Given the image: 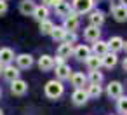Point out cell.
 <instances>
[{
    "instance_id": "ba28073f",
    "label": "cell",
    "mask_w": 127,
    "mask_h": 115,
    "mask_svg": "<svg viewBox=\"0 0 127 115\" xmlns=\"http://www.w3.org/2000/svg\"><path fill=\"white\" fill-rule=\"evenodd\" d=\"M19 66H12V65H5V68H4V78L5 80H9V82H14L16 78H19Z\"/></svg>"
},
{
    "instance_id": "9a60e30c",
    "label": "cell",
    "mask_w": 127,
    "mask_h": 115,
    "mask_svg": "<svg viewBox=\"0 0 127 115\" xmlns=\"http://www.w3.org/2000/svg\"><path fill=\"white\" fill-rule=\"evenodd\" d=\"M71 5L68 4V2H63V4H59V5H56L54 7V12H56V16H59V18H66V16H70L71 14Z\"/></svg>"
},
{
    "instance_id": "603a6c76",
    "label": "cell",
    "mask_w": 127,
    "mask_h": 115,
    "mask_svg": "<svg viewBox=\"0 0 127 115\" xmlns=\"http://www.w3.org/2000/svg\"><path fill=\"white\" fill-rule=\"evenodd\" d=\"M66 33H68V30H66L64 26H56V28H54V32L51 33V37H52V40H54V42H64Z\"/></svg>"
},
{
    "instance_id": "7a4b0ae2",
    "label": "cell",
    "mask_w": 127,
    "mask_h": 115,
    "mask_svg": "<svg viewBox=\"0 0 127 115\" xmlns=\"http://www.w3.org/2000/svg\"><path fill=\"white\" fill-rule=\"evenodd\" d=\"M94 0H73L71 2V7L77 14H87L94 9Z\"/></svg>"
},
{
    "instance_id": "f546056e",
    "label": "cell",
    "mask_w": 127,
    "mask_h": 115,
    "mask_svg": "<svg viewBox=\"0 0 127 115\" xmlns=\"http://www.w3.org/2000/svg\"><path fill=\"white\" fill-rule=\"evenodd\" d=\"M75 40H77V33H75V32H68L64 42H68V44H75Z\"/></svg>"
},
{
    "instance_id": "5bb4252c",
    "label": "cell",
    "mask_w": 127,
    "mask_h": 115,
    "mask_svg": "<svg viewBox=\"0 0 127 115\" xmlns=\"http://www.w3.org/2000/svg\"><path fill=\"white\" fill-rule=\"evenodd\" d=\"M0 61L4 65H11L14 61V51L11 47H0Z\"/></svg>"
},
{
    "instance_id": "4fadbf2b",
    "label": "cell",
    "mask_w": 127,
    "mask_h": 115,
    "mask_svg": "<svg viewBox=\"0 0 127 115\" xmlns=\"http://www.w3.org/2000/svg\"><path fill=\"white\" fill-rule=\"evenodd\" d=\"M16 63L21 70H28L33 66V58L30 54H19V56H16Z\"/></svg>"
},
{
    "instance_id": "8992f818",
    "label": "cell",
    "mask_w": 127,
    "mask_h": 115,
    "mask_svg": "<svg viewBox=\"0 0 127 115\" xmlns=\"http://www.w3.org/2000/svg\"><path fill=\"white\" fill-rule=\"evenodd\" d=\"M87 99H89V92H87V91H84V87L75 89V91H73V94H71V101H73L77 106L85 105V103H87Z\"/></svg>"
},
{
    "instance_id": "ffe728a7",
    "label": "cell",
    "mask_w": 127,
    "mask_h": 115,
    "mask_svg": "<svg viewBox=\"0 0 127 115\" xmlns=\"http://www.w3.org/2000/svg\"><path fill=\"white\" fill-rule=\"evenodd\" d=\"M85 65H87V68H89L91 72H94V70H99V66L103 65V59H101L99 56H96V54H91V56L85 59Z\"/></svg>"
},
{
    "instance_id": "3957f363",
    "label": "cell",
    "mask_w": 127,
    "mask_h": 115,
    "mask_svg": "<svg viewBox=\"0 0 127 115\" xmlns=\"http://www.w3.org/2000/svg\"><path fill=\"white\" fill-rule=\"evenodd\" d=\"M78 25H80V19H78V14H77V12H71L70 16H66V18L63 19V26H64L68 32L78 30Z\"/></svg>"
},
{
    "instance_id": "277c9868",
    "label": "cell",
    "mask_w": 127,
    "mask_h": 115,
    "mask_svg": "<svg viewBox=\"0 0 127 115\" xmlns=\"http://www.w3.org/2000/svg\"><path fill=\"white\" fill-rule=\"evenodd\" d=\"M26 91H28V84H26L23 78H16L14 82H11V92H12V94L23 96Z\"/></svg>"
},
{
    "instance_id": "d590c367",
    "label": "cell",
    "mask_w": 127,
    "mask_h": 115,
    "mask_svg": "<svg viewBox=\"0 0 127 115\" xmlns=\"http://www.w3.org/2000/svg\"><path fill=\"white\" fill-rule=\"evenodd\" d=\"M120 5H125L127 7V0H120Z\"/></svg>"
},
{
    "instance_id": "7c38bea8",
    "label": "cell",
    "mask_w": 127,
    "mask_h": 115,
    "mask_svg": "<svg viewBox=\"0 0 127 115\" xmlns=\"http://www.w3.org/2000/svg\"><path fill=\"white\" fill-rule=\"evenodd\" d=\"M56 77H58V80H66V78H71V68H70V65H66V63H63V65H59V66H56Z\"/></svg>"
},
{
    "instance_id": "30bf717a",
    "label": "cell",
    "mask_w": 127,
    "mask_h": 115,
    "mask_svg": "<svg viewBox=\"0 0 127 115\" xmlns=\"http://www.w3.org/2000/svg\"><path fill=\"white\" fill-rule=\"evenodd\" d=\"M111 14L118 23L127 21V7L125 5H111Z\"/></svg>"
},
{
    "instance_id": "d6986e66",
    "label": "cell",
    "mask_w": 127,
    "mask_h": 115,
    "mask_svg": "<svg viewBox=\"0 0 127 115\" xmlns=\"http://www.w3.org/2000/svg\"><path fill=\"white\" fill-rule=\"evenodd\" d=\"M73 56H75L78 61H85V59L91 56V49H89L87 45H78V47H75Z\"/></svg>"
},
{
    "instance_id": "4dcf8cb0",
    "label": "cell",
    "mask_w": 127,
    "mask_h": 115,
    "mask_svg": "<svg viewBox=\"0 0 127 115\" xmlns=\"http://www.w3.org/2000/svg\"><path fill=\"white\" fill-rule=\"evenodd\" d=\"M7 11H9V5H7V2H5V0H0V16H4Z\"/></svg>"
},
{
    "instance_id": "83f0119b",
    "label": "cell",
    "mask_w": 127,
    "mask_h": 115,
    "mask_svg": "<svg viewBox=\"0 0 127 115\" xmlns=\"http://www.w3.org/2000/svg\"><path fill=\"white\" fill-rule=\"evenodd\" d=\"M117 110L122 115H127V96H120L117 99Z\"/></svg>"
},
{
    "instance_id": "f1b7e54d",
    "label": "cell",
    "mask_w": 127,
    "mask_h": 115,
    "mask_svg": "<svg viewBox=\"0 0 127 115\" xmlns=\"http://www.w3.org/2000/svg\"><path fill=\"white\" fill-rule=\"evenodd\" d=\"M89 82L91 84H101V80H103V75H101V72L99 70H94V72H91L89 73Z\"/></svg>"
},
{
    "instance_id": "f35d334b",
    "label": "cell",
    "mask_w": 127,
    "mask_h": 115,
    "mask_svg": "<svg viewBox=\"0 0 127 115\" xmlns=\"http://www.w3.org/2000/svg\"><path fill=\"white\" fill-rule=\"evenodd\" d=\"M0 96H2V91H0Z\"/></svg>"
},
{
    "instance_id": "7402d4cb",
    "label": "cell",
    "mask_w": 127,
    "mask_h": 115,
    "mask_svg": "<svg viewBox=\"0 0 127 115\" xmlns=\"http://www.w3.org/2000/svg\"><path fill=\"white\" fill-rule=\"evenodd\" d=\"M124 45H125V42H124L120 37H111V38L108 40V47H110L111 52H118V51H122Z\"/></svg>"
},
{
    "instance_id": "484cf974",
    "label": "cell",
    "mask_w": 127,
    "mask_h": 115,
    "mask_svg": "<svg viewBox=\"0 0 127 115\" xmlns=\"http://www.w3.org/2000/svg\"><path fill=\"white\" fill-rule=\"evenodd\" d=\"M101 59H103V66H106V68H113V66L117 65V56H115V52H108V54H104Z\"/></svg>"
},
{
    "instance_id": "8fae6325",
    "label": "cell",
    "mask_w": 127,
    "mask_h": 115,
    "mask_svg": "<svg viewBox=\"0 0 127 115\" xmlns=\"http://www.w3.org/2000/svg\"><path fill=\"white\" fill-rule=\"evenodd\" d=\"M38 68H40L42 72H49V70H52V68H54V58L49 56V54L40 56V58H38Z\"/></svg>"
},
{
    "instance_id": "4316f807",
    "label": "cell",
    "mask_w": 127,
    "mask_h": 115,
    "mask_svg": "<svg viewBox=\"0 0 127 115\" xmlns=\"http://www.w3.org/2000/svg\"><path fill=\"white\" fill-rule=\"evenodd\" d=\"M87 92H89V98H99L101 92H103V89H101L99 84H91L87 87Z\"/></svg>"
},
{
    "instance_id": "9c48e42d",
    "label": "cell",
    "mask_w": 127,
    "mask_h": 115,
    "mask_svg": "<svg viewBox=\"0 0 127 115\" xmlns=\"http://www.w3.org/2000/svg\"><path fill=\"white\" fill-rule=\"evenodd\" d=\"M37 9V4L33 2V0H21V4H19V12L23 16H33Z\"/></svg>"
},
{
    "instance_id": "74e56055",
    "label": "cell",
    "mask_w": 127,
    "mask_h": 115,
    "mask_svg": "<svg viewBox=\"0 0 127 115\" xmlns=\"http://www.w3.org/2000/svg\"><path fill=\"white\" fill-rule=\"evenodd\" d=\"M124 49H125V51H127V42H125V45H124Z\"/></svg>"
},
{
    "instance_id": "6da1fadb",
    "label": "cell",
    "mask_w": 127,
    "mask_h": 115,
    "mask_svg": "<svg viewBox=\"0 0 127 115\" xmlns=\"http://www.w3.org/2000/svg\"><path fill=\"white\" fill-rule=\"evenodd\" d=\"M44 92H45V96H47L49 99H58V98L63 96V92H64V85H63L61 80H56V78H54V80H49V82L45 84Z\"/></svg>"
},
{
    "instance_id": "836d02e7",
    "label": "cell",
    "mask_w": 127,
    "mask_h": 115,
    "mask_svg": "<svg viewBox=\"0 0 127 115\" xmlns=\"http://www.w3.org/2000/svg\"><path fill=\"white\" fill-rule=\"evenodd\" d=\"M4 68H5V65H4L2 61H0V73H4Z\"/></svg>"
},
{
    "instance_id": "5b68a950",
    "label": "cell",
    "mask_w": 127,
    "mask_h": 115,
    "mask_svg": "<svg viewBox=\"0 0 127 115\" xmlns=\"http://www.w3.org/2000/svg\"><path fill=\"white\" fill-rule=\"evenodd\" d=\"M122 84L120 82H117V80H113V82H110L108 84V87H106V94L111 98V99H118L120 96H122Z\"/></svg>"
},
{
    "instance_id": "d6a6232c",
    "label": "cell",
    "mask_w": 127,
    "mask_h": 115,
    "mask_svg": "<svg viewBox=\"0 0 127 115\" xmlns=\"http://www.w3.org/2000/svg\"><path fill=\"white\" fill-rule=\"evenodd\" d=\"M52 2H54V0H42V5H52Z\"/></svg>"
},
{
    "instance_id": "ac0fdd59",
    "label": "cell",
    "mask_w": 127,
    "mask_h": 115,
    "mask_svg": "<svg viewBox=\"0 0 127 115\" xmlns=\"http://www.w3.org/2000/svg\"><path fill=\"white\" fill-rule=\"evenodd\" d=\"M92 51H94V54H96V56L103 58V56H104V54H108V51H110V47H108V42L97 40V42L92 45Z\"/></svg>"
},
{
    "instance_id": "e575fe53",
    "label": "cell",
    "mask_w": 127,
    "mask_h": 115,
    "mask_svg": "<svg viewBox=\"0 0 127 115\" xmlns=\"http://www.w3.org/2000/svg\"><path fill=\"white\" fill-rule=\"evenodd\" d=\"M122 66H124V70H125V72H127V58H125V59H124V63H122Z\"/></svg>"
},
{
    "instance_id": "44dd1931",
    "label": "cell",
    "mask_w": 127,
    "mask_h": 115,
    "mask_svg": "<svg viewBox=\"0 0 127 115\" xmlns=\"http://www.w3.org/2000/svg\"><path fill=\"white\" fill-rule=\"evenodd\" d=\"M89 23L92 26H101L104 23V14L101 11H91V16H89Z\"/></svg>"
},
{
    "instance_id": "e0dca14e",
    "label": "cell",
    "mask_w": 127,
    "mask_h": 115,
    "mask_svg": "<svg viewBox=\"0 0 127 115\" xmlns=\"http://www.w3.org/2000/svg\"><path fill=\"white\" fill-rule=\"evenodd\" d=\"M33 18H35L38 23L49 19V9H47V5H37V9H35V12H33Z\"/></svg>"
},
{
    "instance_id": "1f68e13d",
    "label": "cell",
    "mask_w": 127,
    "mask_h": 115,
    "mask_svg": "<svg viewBox=\"0 0 127 115\" xmlns=\"http://www.w3.org/2000/svg\"><path fill=\"white\" fill-rule=\"evenodd\" d=\"M63 63H64V58H61V56H56L54 58V68L59 66V65H63Z\"/></svg>"
},
{
    "instance_id": "cb8c5ba5",
    "label": "cell",
    "mask_w": 127,
    "mask_h": 115,
    "mask_svg": "<svg viewBox=\"0 0 127 115\" xmlns=\"http://www.w3.org/2000/svg\"><path fill=\"white\" fill-rule=\"evenodd\" d=\"M73 51H75V49H73V45H71V44L63 42V44L58 47V56H61V58H64V59H66V58H70V56L73 54Z\"/></svg>"
},
{
    "instance_id": "d4e9b609",
    "label": "cell",
    "mask_w": 127,
    "mask_h": 115,
    "mask_svg": "<svg viewBox=\"0 0 127 115\" xmlns=\"http://www.w3.org/2000/svg\"><path fill=\"white\" fill-rule=\"evenodd\" d=\"M54 28H56V25H54L51 19H45V21L40 23V33H42V35H51V33L54 32Z\"/></svg>"
},
{
    "instance_id": "2e32d148",
    "label": "cell",
    "mask_w": 127,
    "mask_h": 115,
    "mask_svg": "<svg viewBox=\"0 0 127 115\" xmlns=\"http://www.w3.org/2000/svg\"><path fill=\"white\" fill-rule=\"evenodd\" d=\"M70 80H71V84H73L77 89H80V87H84V85L87 84L89 78H87L82 72H75V73H71V78H70Z\"/></svg>"
},
{
    "instance_id": "8d00e7d4",
    "label": "cell",
    "mask_w": 127,
    "mask_h": 115,
    "mask_svg": "<svg viewBox=\"0 0 127 115\" xmlns=\"http://www.w3.org/2000/svg\"><path fill=\"white\" fill-rule=\"evenodd\" d=\"M0 115H4V110H2V108H0Z\"/></svg>"
},
{
    "instance_id": "52a82bcc",
    "label": "cell",
    "mask_w": 127,
    "mask_h": 115,
    "mask_svg": "<svg viewBox=\"0 0 127 115\" xmlns=\"http://www.w3.org/2000/svg\"><path fill=\"white\" fill-rule=\"evenodd\" d=\"M84 37H85V40H89V42H97L99 37H101V30H99V26H92V25H89V26L84 30Z\"/></svg>"
}]
</instances>
